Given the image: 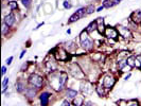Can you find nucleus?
Segmentation results:
<instances>
[{
  "label": "nucleus",
  "instance_id": "nucleus-1",
  "mask_svg": "<svg viewBox=\"0 0 141 106\" xmlns=\"http://www.w3.org/2000/svg\"><path fill=\"white\" fill-rule=\"evenodd\" d=\"M69 71H70V73H71L76 79H84V76H85L84 73H83V71H82L81 68L76 64L70 65L69 66Z\"/></svg>",
  "mask_w": 141,
  "mask_h": 106
},
{
  "label": "nucleus",
  "instance_id": "nucleus-2",
  "mask_svg": "<svg viewBox=\"0 0 141 106\" xmlns=\"http://www.w3.org/2000/svg\"><path fill=\"white\" fill-rule=\"evenodd\" d=\"M29 82L32 86H35L36 88H40L43 86L44 80H43L41 76H39L37 74H31L30 77H29Z\"/></svg>",
  "mask_w": 141,
  "mask_h": 106
},
{
  "label": "nucleus",
  "instance_id": "nucleus-3",
  "mask_svg": "<svg viewBox=\"0 0 141 106\" xmlns=\"http://www.w3.org/2000/svg\"><path fill=\"white\" fill-rule=\"evenodd\" d=\"M86 14H87V13H86V9H85V8H82V9H80V10H77L75 13H74L71 17H70V19L68 20V22H69V23H72V22L79 20L80 18L84 17Z\"/></svg>",
  "mask_w": 141,
  "mask_h": 106
},
{
  "label": "nucleus",
  "instance_id": "nucleus-4",
  "mask_svg": "<svg viewBox=\"0 0 141 106\" xmlns=\"http://www.w3.org/2000/svg\"><path fill=\"white\" fill-rule=\"evenodd\" d=\"M81 89H82V92H83V95L85 96H88L92 92V85L89 83V82L85 81L83 83L81 84Z\"/></svg>",
  "mask_w": 141,
  "mask_h": 106
},
{
  "label": "nucleus",
  "instance_id": "nucleus-5",
  "mask_svg": "<svg viewBox=\"0 0 141 106\" xmlns=\"http://www.w3.org/2000/svg\"><path fill=\"white\" fill-rule=\"evenodd\" d=\"M104 34H105V36L112 38V39H117V37H118V32H117V30L115 28H111V27H107L105 29Z\"/></svg>",
  "mask_w": 141,
  "mask_h": 106
},
{
  "label": "nucleus",
  "instance_id": "nucleus-6",
  "mask_svg": "<svg viewBox=\"0 0 141 106\" xmlns=\"http://www.w3.org/2000/svg\"><path fill=\"white\" fill-rule=\"evenodd\" d=\"M55 58L57 61H66L67 60V52L64 49H57L56 52L54 53Z\"/></svg>",
  "mask_w": 141,
  "mask_h": 106
},
{
  "label": "nucleus",
  "instance_id": "nucleus-7",
  "mask_svg": "<svg viewBox=\"0 0 141 106\" xmlns=\"http://www.w3.org/2000/svg\"><path fill=\"white\" fill-rule=\"evenodd\" d=\"M115 83H116V80L112 76L107 75V76H105V79L103 81V86L105 88H111L115 85Z\"/></svg>",
  "mask_w": 141,
  "mask_h": 106
},
{
  "label": "nucleus",
  "instance_id": "nucleus-8",
  "mask_svg": "<svg viewBox=\"0 0 141 106\" xmlns=\"http://www.w3.org/2000/svg\"><path fill=\"white\" fill-rule=\"evenodd\" d=\"M5 25L10 28V27H12L15 23V16H14V14H9V15H6L5 17H4V21H3Z\"/></svg>",
  "mask_w": 141,
  "mask_h": 106
},
{
  "label": "nucleus",
  "instance_id": "nucleus-9",
  "mask_svg": "<svg viewBox=\"0 0 141 106\" xmlns=\"http://www.w3.org/2000/svg\"><path fill=\"white\" fill-rule=\"evenodd\" d=\"M118 30H119V33L122 35L124 38H131L132 37V33H131V31L128 30L127 28H125V27H119Z\"/></svg>",
  "mask_w": 141,
  "mask_h": 106
},
{
  "label": "nucleus",
  "instance_id": "nucleus-10",
  "mask_svg": "<svg viewBox=\"0 0 141 106\" xmlns=\"http://www.w3.org/2000/svg\"><path fill=\"white\" fill-rule=\"evenodd\" d=\"M58 80H60V89L66 84V82L68 80V74L66 72H61L60 76H58Z\"/></svg>",
  "mask_w": 141,
  "mask_h": 106
},
{
  "label": "nucleus",
  "instance_id": "nucleus-11",
  "mask_svg": "<svg viewBox=\"0 0 141 106\" xmlns=\"http://www.w3.org/2000/svg\"><path fill=\"white\" fill-rule=\"evenodd\" d=\"M131 19H133L134 22L136 23H140L141 22V12L140 11H136L131 15Z\"/></svg>",
  "mask_w": 141,
  "mask_h": 106
},
{
  "label": "nucleus",
  "instance_id": "nucleus-12",
  "mask_svg": "<svg viewBox=\"0 0 141 106\" xmlns=\"http://www.w3.org/2000/svg\"><path fill=\"white\" fill-rule=\"evenodd\" d=\"M49 97L50 95L48 92H43L40 95V103H41V106H47V104H48V100H49Z\"/></svg>",
  "mask_w": 141,
  "mask_h": 106
},
{
  "label": "nucleus",
  "instance_id": "nucleus-13",
  "mask_svg": "<svg viewBox=\"0 0 141 106\" xmlns=\"http://www.w3.org/2000/svg\"><path fill=\"white\" fill-rule=\"evenodd\" d=\"M81 45H82V47H83L85 50H90V49H92V47H93V44H92V41L89 38H87V39H85L83 41H81Z\"/></svg>",
  "mask_w": 141,
  "mask_h": 106
},
{
  "label": "nucleus",
  "instance_id": "nucleus-14",
  "mask_svg": "<svg viewBox=\"0 0 141 106\" xmlns=\"http://www.w3.org/2000/svg\"><path fill=\"white\" fill-rule=\"evenodd\" d=\"M97 23H98V31L102 34V33H104L105 32V27H104V18H102V17H99L98 19H97Z\"/></svg>",
  "mask_w": 141,
  "mask_h": 106
},
{
  "label": "nucleus",
  "instance_id": "nucleus-15",
  "mask_svg": "<svg viewBox=\"0 0 141 106\" xmlns=\"http://www.w3.org/2000/svg\"><path fill=\"white\" fill-rule=\"evenodd\" d=\"M46 67H47V69H48L49 71H54V70H56V68H57V65H56L55 62L49 61V62L46 63Z\"/></svg>",
  "mask_w": 141,
  "mask_h": 106
},
{
  "label": "nucleus",
  "instance_id": "nucleus-16",
  "mask_svg": "<svg viewBox=\"0 0 141 106\" xmlns=\"http://www.w3.org/2000/svg\"><path fill=\"white\" fill-rule=\"evenodd\" d=\"M66 95H67V97H68L69 99H74V98L77 97V91H76V90H73V89H71V88H69V89H67V91H66Z\"/></svg>",
  "mask_w": 141,
  "mask_h": 106
},
{
  "label": "nucleus",
  "instance_id": "nucleus-17",
  "mask_svg": "<svg viewBox=\"0 0 141 106\" xmlns=\"http://www.w3.org/2000/svg\"><path fill=\"white\" fill-rule=\"evenodd\" d=\"M96 29H98V23H97V20H95V21H92V22H90L89 25H88V27L86 28V31L89 33V32H92V31H95Z\"/></svg>",
  "mask_w": 141,
  "mask_h": 106
},
{
  "label": "nucleus",
  "instance_id": "nucleus-18",
  "mask_svg": "<svg viewBox=\"0 0 141 106\" xmlns=\"http://www.w3.org/2000/svg\"><path fill=\"white\" fill-rule=\"evenodd\" d=\"M126 62H127V65L130 66V67H135V66H137L136 56H131V57H128L127 60H126Z\"/></svg>",
  "mask_w": 141,
  "mask_h": 106
},
{
  "label": "nucleus",
  "instance_id": "nucleus-19",
  "mask_svg": "<svg viewBox=\"0 0 141 106\" xmlns=\"http://www.w3.org/2000/svg\"><path fill=\"white\" fill-rule=\"evenodd\" d=\"M84 104V100L82 97H76L74 98V101H73V105L74 106H82Z\"/></svg>",
  "mask_w": 141,
  "mask_h": 106
},
{
  "label": "nucleus",
  "instance_id": "nucleus-20",
  "mask_svg": "<svg viewBox=\"0 0 141 106\" xmlns=\"http://www.w3.org/2000/svg\"><path fill=\"white\" fill-rule=\"evenodd\" d=\"M16 89L18 92H22L23 90H25V85H23L21 82H17V84H16Z\"/></svg>",
  "mask_w": 141,
  "mask_h": 106
},
{
  "label": "nucleus",
  "instance_id": "nucleus-21",
  "mask_svg": "<svg viewBox=\"0 0 141 106\" xmlns=\"http://www.w3.org/2000/svg\"><path fill=\"white\" fill-rule=\"evenodd\" d=\"M103 6L104 8H111V6H114L112 0H105V1L103 2Z\"/></svg>",
  "mask_w": 141,
  "mask_h": 106
},
{
  "label": "nucleus",
  "instance_id": "nucleus-22",
  "mask_svg": "<svg viewBox=\"0 0 141 106\" xmlns=\"http://www.w3.org/2000/svg\"><path fill=\"white\" fill-rule=\"evenodd\" d=\"M8 84H9V77H5L2 82V92H4L8 88Z\"/></svg>",
  "mask_w": 141,
  "mask_h": 106
},
{
  "label": "nucleus",
  "instance_id": "nucleus-23",
  "mask_svg": "<svg viewBox=\"0 0 141 106\" xmlns=\"http://www.w3.org/2000/svg\"><path fill=\"white\" fill-rule=\"evenodd\" d=\"M93 12H95V5L93 4H90V5H88L86 8V13L87 14H91V13H93Z\"/></svg>",
  "mask_w": 141,
  "mask_h": 106
},
{
  "label": "nucleus",
  "instance_id": "nucleus-24",
  "mask_svg": "<svg viewBox=\"0 0 141 106\" xmlns=\"http://www.w3.org/2000/svg\"><path fill=\"white\" fill-rule=\"evenodd\" d=\"M72 6V4H71V2H70V0H65L64 1V8L65 9H70Z\"/></svg>",
  "mask_w": 141,
  "mask_h": 106
},
{
  "label": "nucleus",
  "instance_id": "nucleus-25",
  "mask_svg": "<svg viewBox=\"0 0 141 106\" xmlns=\"http://www.w3.org/2000/svg\"><path fill=\"white\" fill-rule=\"evenodd\" d=\"M97 91H98V93H99V96H101V97H103V96L105 95V92H104L102 86H98V87H97Z\"/></svg>",
  "mask_w": 141,
  "mask_h": 106
},
{
  "label": "nucleus",
  "instance_id": "nucleus-26",
  "mask_svg": "<svg viewBox=\"0 0 141 106\" xmlns=\"http://www.w3.org/2000/svg\"><path fill=\"white\" fill-rule=\"evenodd\" d=\"M9 6H10L12 10H15V9H17V2L11 1V2H9Z\"/></svg>",
  "mask_w": 141,
  "mask_h": 106
},
{
  "label": "nucleus",
  "instance_id": "nucleus-27",
  "mask_svg": "<svg viewBox=\"0 0 141 106\" xmlns=\"http://www.w3.org/2000/svg\"><path fill=\"white\" fill-rule=\"evenodd\" d=\"M8 31H9V27H8V26L5 25V23L3 22V23H2V34H3V35H4V34H6V32H8Z\"/></svg>",
  "mask_w": 141,
  "mask_h": 106
},
{
  "label": "nucleus",
  "instance_id": "nucleus-28",
  "mask_svg": "<svg viewBox=\"0 0 141 106\" xmlns=\"http://www.w3.org/2000/svg\"><path fill=\"white\" fill-rule=\"evenodd\" d=\"M22 4L27 8H29L30 4H31V0H22Z\"/></svg>",
  "mask_w": 141,
  "mask_h": 106
},
{
  "label": "nucleus",
  "instance_id": "nucleus-29",
  "mask_svg": "<svg viewBox=\"0 0 141 106\" xmlns=\"http://www.w3.org/2000/svg\"><path fill=\"white\" fill-rule=\"evenodd\" d=\"M35 95V91H34V89H31V88H29L28 89V96H30V97H33Z\"/></svg>",
  "mask_w": 141,
  "mask_h": 106
},
{
  "label": "nucleus",
  "instance_id": "nucleus-30",
  "mask_svg": "<svg viewBox=\"0 0 141 106\" xmlns=\"http://www.w3.org/2000/svg\"><path fill=\"white\" fill-rule=\"evenodd\" d=\"M61 106H70V103H69L68 100H65V101H63V103H62Z\"/></svg>",
  "mask_w": 141,
  "mask_h": 106
},
{
  "label": "nucleus",
  "instance_id": "nucleus-31",
  "mask_svg": "<svg viewBox=\"0 0 141 106\" xmlns=\"http://www.w3.org/2000/svg\"><path fill=\"white\" fill-rule=\"evenodd\" d=\"M1 70H2V71H1V74H2V75H4V74H5V72H6V67H5V66H2Z\"/></svg>",
  "mask_w": 141,
  "mask_h": 106
},
{
  "label": "nucleus",
  "instance_id": "nucleus-32",
  "mask_svg": "<svg viewBox=\"0 0 141 106\" xmlns=\"http://www.w3.org/2000/svg\"><path fill=\"white\" fill-rule=\"evenodd\" d=\"M136 61L139 62V65L141 66V55H137V56H136Z\"/></svg>",
  "mask_w": 141,
  "mask_h": 106
},
{
  "label": "nucleus",
  "instance_id": "nucleus-33",
  "mask_svg": "<svg viewBox=\"0 0 141 106\" xmlns=\"http://www.w3.org/2000/svg\"><path fill=\"white\" fill-rule=\"evenodd\" d=\"M12 61H13V56H11V57H9L8 60H6V64L8 65H10L11 63H12Z\"/></svg>",
  "mask_w": 141,
  "mask_h": 106
},
{
  "label": "nucleus",
  "instance_id": "nucleus-34",
  "mask_svg": "<svg viewBox=\"0 0 141 106\" xmlns=\"http://www.w3.org/2000/svg\"><path fill=\"white\" fill-rule=\"evenodd\" d=\"M85 106H96V105L93 104L92 102H86V103H85Z\"/></svg>",
  "mask_w": 141,
  "mask_h": 106
},
{
  "label": "nucleus",
  "instance_id": "nucleus-35",
  "mask_svg": "<svg viewBox=\"0 0 141 106\" xmlns=\"http://www.w3.org/2000/svg\"><path fill=\"white\" fill-rule=\"evenodd\" d=\"M120 1H122V0H112V2H114V5H116V4L120 3Z\"/></svg>",
  "mask_w": 141,
  "mask_h": 106
},
{
  "label": "nucleus",
  "instance_id": "nucleus-36",
  "mask_svg": "<svg viewBox=\"0 0 141 106\" xmlns=\"http://www.w3.org/2000/svg\"><path fill=\"white\" fill-rule=\"evenodd\" d=\"M27 67H28V65H27V64H23V65H22V67H21V70H22V71H25V69H27Z\"/></svg>",
  "mask_w": 141,
  "mask_h": 106
},
{
  "label": "nucleus",
  "instance_id": "nucleus-37",
  "mask_svg": "<svg viewBox=\"0 0 141 106\" xmlns=\"http://www.w3.org/2000/svg\"><path fill=\"white\" fill-rule=\"evenodd\" d=\"M25 53H26V50H23V51L21 52V54H20V58H22V57H23V55H25Z\"/></svg>",
  "mask_w": 141,
  "mask_h": 106
},
{
  "label": "nucleus",
  "instance_id": "nucleus-38",
  "mask_svg": "<svg viewBox=\"0 0 141 106\" xmlns=\"http://www.w3.org/2000/svg\"><path fill=\"white\" fill-rule=\"evenodd\" d=\"M103 9H104V6H103V5H102V6H100V8H99V9H98V10H97V12H101V11H102V10H103Z\"/></svg>",
  "mask_w": 141,
  "mask_h": 106
},
{
  "label": "nucleus",
  "instance_id": "nucleus-39",
  "mask_svg": "<svg viewBox=\"0 0 141 106\" xmlns=\"http://www.w3.org/2000/svg\"><path fill=\"white\" fill-rule=\"evenodd\" d=\"M43 25H44V22H41V23H39V25H38V26H37V27H36V28H35V30H36V29H38V28H39V27H41V26H43Z\"/></svg>",
  "mask_w": 141,
  "mask_h": 106
},
{
  "label": "nucleus",
  "instance_id": "nucleus-40",
  "mask_svg": "<svg viewBox=\"0 0 141 106\" xmlns=\"http://www.w3.org/2000/svg\"><path fill=\"white\" fill-rule=\"evenodd\" d=\"M131 77V74H128V75H126L125 77H124V80H128V79H130Z\"/></svg>",
  "mask_w": 141,
  "mask_h": 106
},
{
  "label": "nucleus",
  "instance_id": "nucleus-41",
  "mask_svg": "<svg viewBox=\"0 0 141 106\" xmlns=\"http://www.w3.org/2000/svg\"><path fill=\"white\" fill-rule=\"evenodd\" d=\"M130 106H138V104H137V103H132Z\"/></svg>",
  "mask_w": 141,
  "mask_h": 106
},
{
  "label": "nucleus",
  "instance_id": "nucleus-42",
  "mask_svg": "<svg viewBox=\"0 0 141 106\" xmlns=\"http://www.w3.org/2000/svg\"><path fill=\"white\" fill-rule=\"evenodd\" d=\"M67 33H68V34H70V33H71V30H70V29H69V30H67Z\"/></svg>",
  "mask_w": 141,
  "mask_h": 106
}]
</instances>
